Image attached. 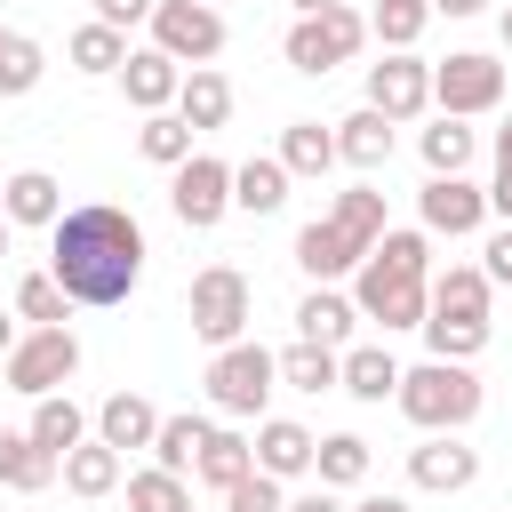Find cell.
<instances>
[{"label":"cell","instance_id":"6da1fadb","mask_svg":"<svg viewBox=\"0 0 512 512\" xmlns=\"http://www.w3.org/2000/svg\"><path fill=\"white\" fill-rule=\"evenodd\" d=\"M144 224L112 200H88V208H64V224L48 232V280L72 296V304H128L136 280H144Z\"/></svg>","mask_w":512,"mask_h":512},{"label":"cell","instance_id":"7a4b0ae2","mask_svg":"<svg viewBox=\"0 0 512 512\" xmlns=\"http://www.w3.org/2000/svg\"><path fill=\"white\" fill-rule=\"evenodd\" d=\"M352 304L384 336L392 328H424V312H432V232H384L368 248V264L352 272Z\"/></svg>","mask_w":512,"mask_h":512},{"label":"cell","instance_id":"3957f363","mask_svg":"<svg viewBox=\"0 0 512 512\" xmlns=\"http://www.w3.org/2000/svg\"><path fill=\"white\" fill-rule=\"evenodd\" d=\"M384 232H392V224H384V192H376V184H352V192H336V200H328V216H312V224L296 232V264H304V280H312V288L352 280Z\"/></svg>","mask_w":512,"mask_h":512},{"label":"cell","instance_id":"277c9868","mask_svg":"<svg viewBox=\"0 0 512 512\" xmlns=\"http://www.w3.org/2000/svg\"><path fill=\"white\" fill-rule=\"evenodd\" d=\"M480 376H472V360H424V368H408L400 376V392H392V408L416 424V432H464L472 416H480Z\"/></svg>","mask_w":512,"mask_h":512},{"label":"cell","instance_id":"5b68a950","mask_svg":"<svg viewBox=\"0 0 512 512\" xmlns=\"http://www.w3.org/2000/svg\"><path fill=\"white\" fill-rule=\"evenodd\" d=\"M184 312H192V336L224 352V344H240V336H248V320H256V288H248V272H240V264H208V272H192Z\"/></svg>","mask_w":512,"mask_h":512},{"label":"cell","instance_id":"8992f818","mask_svg":"<svg viewBox=\"0 0 512 512\" xmlns=\"http://www.w3.org/2000/svg\"><path fill=\"white\" fill-rule=\"evenodd\" d=\"M280 48H288V72L320 80V72H336V64H352V56L368 48V16H360V8H320V16H296Z\"/></svg>","mask_w":512,"mask_h":512},{"label":"cell","instance_id":"52a82bcc","mask_svg":"<svg viewBox=\"0 0 512 512\" xmlns=\"http://www.w3.org/2000/svg\"><path fill=\"white\" fill-rule=\"evenodd\" d=\"M272 384H280V352H264V344H224L216 360H208V400H216V416H264V400H272Z\"/></svg>","mask_w":512,"mask_h":512},{"label":"cell","instance_id":"ba28073f","mask_svg":"<svg viewBox=\"0 0 512 512\" xmlns=\"http://www.w3.org/2000/svg\"><path fill=\"white\" fill-rule=\"evenodd\" d=\"M0 376H8V392L48 400V392H64V384L80 376V336H72V328H24L16 352L0 360Z\"/></svg>","mask_w":512,"mask_h":512},{"label":"cell","instance_id":"9c48e42d","mask_svg":"<svg viewBox=\"0 0 512 512\" xmlns=\"http://www.w3.org/2000/svg\"><path fill=\"white\" fill-rule=\"evenodd\" d=\"M432 104L448 120H472V112H496L504 104V64L480 56V48H456L448 64H432Z\"/></svg>","mask_w":512,"mask_h":512},{"label":"cell","instance_id":"30bf717a","mask_svg":"<svg viewBox=\"0 0 512 512\" xmlns=\"http://www.w3.org/2000/svg\"><path fill=\"white\" fill-rule=\"evenodd\" d=\"M152 48L200 72V64L224 56V16H216L208 0H160V8H152Z\"/></svg>","mask_w":512,"mask_h":512},{"label":"cell","instance_id":"8fae6325","mask_svg":"<svg viewBox=\"0 0 512 512\" xmlns=\"http://www.w3.org/2000/svg\"><path fill=\"white\" fill-rule=\"evenodd\" d=\"M168 208H176V224H192V232L224 224V216H232V160L192 152V160L168 176Z\"/></svg>","mask_w":512,"mask_h":512},{"label":"cell","instance_id":"7c38bea8","mask_svg":"<svg viewBox=\"0 0 512 512\" xmlns=\"http://www.w3.org/2000/svg\"><path fill=\"white\" fill-rule=\"evenodd\" d=\"M432 104V64L424 56H384V64H368V112H384L392 128L400 120H416Z\"/></svg>","mask_w":512,"mask_h":512},{"label":"cell","instance_id":"4fadbf2b","mask_svg":"<svg viewBox=\"0 0 512 512\" xmlns=\"http://www.w3.org/2000/svg\"><path fill=\"white\" fill-rule=\"evenodd\" d=\"M416 216H424V232L464 240V232H480V224H488V192H480V184H464V176H424Z\"/></svg>","mask_w":512,"mask_h":512},{"label":"cell","instance_id":"5bb4252c","mask_svg":"<svg viewBox=\"0 0 512 512\" xmlns=\"http://www.w3.org/2000/svg\"><path fill=\"white\" fill-rule=\"evenodd\" d=\"M408 480L432 488V496H456V488L480 480V448H464L456 432H424V440L408 448Z\"/></svg>","mask_w":512,"mask_h":512},{"label":"cell","instance_id":"9a60e30c","mask_svg":"<svg viewBox=\"0 0 512 512\" xmlns=\"http://www.w3.org/2000/svg\"><path fill=\"white\" fill-rule=\"evenodd\" d=\"M176 88H184V64L176 56H160V48H128V64H120V96L152 120V112H176Z\"/></svg>","mask_w":512,"mask_h":512},{"label":"cell","instance_id":"2e32d148","mask_svg":"<svg viewBox=\"0 0 512 512\" xmlns=\"http://www.w3.org/2000/svg\"><path fill=\"white\" fill-rule=\"evenodd\" d=\"M312 456H320V432H304L296 416H264V424H256V472H272V480H304Z\"/></svg>","mask_w":512,"mask_h":512},{"label":"cell","instance_id":"e0dca14e","mask_svg":"<svg viewBox=\"0 0 512 512\" xmlns=\"http://www.w3.org/2000/svg\"><path fill=\"white\" fill-rule=\"evenodd\" d=\"M0 208H8V224L56 232V224H64V184H56L48 168H16V176H0Z\"/></svg>","mask_w":512,"mask_h":512},{"label":"cell","instance_id":"ac0fdd59","mask_svg":"<svg viewBox=\"0 0 512 512\" xmlns=\"http://www.w3.org/2000/svg\"><path fill=\"white\" fill-rule=\"evenodd\" d=\"M176 120H184L192 136H208V128H224V120H232V80H224L216 64H200V72H184V88H176Z\"/></svg>","mask_w":512,"mask_h":512},{"label":"cell","instance_id":"d6986e66","mask_svg":"<svg viewBox=\"0 0 512 512\" xmlns=\"http://www.w3.org/2000/svg\"><path fill=\"white\" fill-rule=\"evenodd\" d=\"M288 168H280V152H256V160H240L232 168V208H248V216H280L288 208Z\"/></svg>","mask_w":512,"mask_h":512},{"label":"cell","instance_id":"ffe728a7","mask_svg":"<svg viewBox=\"0 0 512 512\" xmlns=\"http://www.w3.org/2000/svg\"><path fill=\"white\" fill-rule=\"evenodd\" d=\"M24 432H32V448H48V456L64 464V456L88 440V408H80L72 392H48V400H32V424H24Z\"/></svg>","mask_w":512,"mask_h":512},{"label":"cell","instance_id":"44dd1931","mask_svg":"<svg viewBox=\"0 0 512 512\" xmlns=\"http://www.w3.org/2000/svg\"><path fill=\"white\" fill-rule=\"evenodd\" d=\"M152 432H160V408H152L144 392H112V400L96 408V440L120 448V456H128V448H152Z\"/></svg>","mask_w":512,"mask_h":512},{"label":"cell","instance_id":"7402d4cb","mask_svg":"<svg viewBox=\"0 0 512 512\" xmlns=\"http://www.w3.org/2000/svg\"><path fill=\"white\" fill-rule=\"evenodd\" d=\"M336 160H352L360 176H376V168L392 160V120H384V112H368V104H360V112H344V120H336Z\"/></svg>","mask_w":512,"mask_h":512},{"label":"cell","instance_id":"603a6c76","mask_svg":"<svg viewBox=\"0 0 512 512\" xmlns=\"http://www.w3.org/2000/svg\"><path fill=\"white\" fill-rule=\"evenodd\" d=\"M352 320H360V304L336 296V288H304V304H296V336L304 344H328V352H344Z\"/></svg>","mask_w":512,"mask_h":512},{"label":"cell","instance_id":"cb8c5ba5","mask_svg":"<svg viewBox=\"0 0 512 512\" xmlns=\"http://www.w3.org/2000/svg\"><path fill=\"white\" fill-rule=\"evenodd\" d=\"M208 432H216V424H208V416H192V408H184V416H160V432H152V464H160V472H176V480H192V472H200Z\"/></svg>","mask_w":512,"mask_h":512},{"label":"cell","instance_id":"d4e9b609","mask_svg":"<svg viewBox=\"0 0 512 512\" xmlns=\"http://www.w3.org/2000/svg\"><path fill=\"white\" fill-rule=\"evenodd\" d=\"M400 376H408V368H400L384 344H352V352H344V392L368 400V408H384V400L400 392Z\"/></svg>","mask_w":512,"mask_h":512},{"label":"cell","instance_id":"484cf974","mask_svg":"<svg viewBox=\"0 0 512 512\" xmlns=\"http://www.w3.org/2000/svg\"><path fill=\"white\" fill-rule=\"evenodd\" d=\"M64 464L48 456V448H32V432H16V424H0V488H16V496H32V488H48Z\"/></svg>","mask_w":512,"mask_h":512},{"label":"cell","instance_id":"4316f807","mask_svg":"<svg viewBox=\"0 0 512 512\" xmlns=\"http://www.w3.org/2000/svg\"><path fill=\"white\" fill-rule=\"evenodd\" d=\"M64 56H72V72H88V80H120V64H128V32H112V24H80L72 40H64Z\"/></svg>","mask_w":512,"mask_h":512},{"label":"cell","instance_id":"83f0119b","mask_svg":"<svg viewBox=\"0 0 512 512\" xmlns=\"http://www.w3.org/2000/svg\"><path fill=\"white\" fill-rule=\"evenodd\" d=\"M488 296H496V280H488L480 264H448V272H432V312L488 320Z\"/></svg>","mask_w":512,"mask_h":512},{"label":"cell","instance_id":"f1b7e54d","mask_svg":"<svg viewBox=\"0 0 512 512\" xmlns=\"http://www.w3.org/2000/svg\"><path fill=\"white\" fill-rule=\"evenodd\" d=\"M280 384H288V392H344V352L296 336V344L280 352Z\"/></svg>","mask_w":512,"mask_h":512},{"label":"cell","instance_id":"f546056e","mask_svg":"<svg viewBox=\"0 0 512 512\" xmlns=\"http://www.w3.org/2000/svg\"><path fill=\"white\" fill-rule=\"evenodd\" d=\"M432 24V0H376L368 8V40H384V56H408Z\"/></svg>","mask_w":512,"mask_h":512},{"label":"cell","instance_id":"4dcf8cb0","mask_svg":"<svg viewBox=\"0 0 512 512\" xmlns=\"http://www.w3.org/2000/svg\"><path fill=\"white\" fill-rule=\"evenodd\" d=\"M280 168H288V176H328V168H336V128L288 120V128H280Z\"/></svg>","mask_w":512,"mask_h":512},{"label":"cell","instance_id":"1f68e13d","mask_svg":"<svg viewBox=\"0 0 512 512\" xmlns=\"http://www.w3.org/2000/svg\"><path fill=\"white\" fill-rule=\"evenodd\" d=\"M248 472H256V440H240V432H208V448H200V472H192V480H208V488L224 496V488H240Z\"/></svg>","mask_w":512,"mask_h":512},{"label":"cell","instance_id":"d6a6232c","mask_svg":"<svg viewBox=\"0 0 512 512\" xmlns=\"http://www.w3.org/2000/svg\"><path fill=\"white\" fill-rule=\"evenodd\" d=\"M64 488H72V496H88V504H96V496H112V488H120V448L80 440V448L64 456Z\"/></svg>","mask_w":512,"mask_h":512},{"label":"cell","instance_id":"836d02e7","mask_svg":"<svg viewBox=\"0 0 512 512\" xmlns=\"http://www.w3.org/2000/svg\"><path fill=\"white\" fill-rule=\"evenodd\" d=\"M416 144H424V168H432V176H464V168H472V152H480V136H472L464 120H448V112H440Z\"/></svg>","mask_w":512,"mask_h":512},{"label":"cell","instance_id":"e575fe53","mask_svg":"<svg viewBox=\"0 0 512 512\" xmlns=\"http://www.w3.org/2000/svg\"><path fill=\"white\" fill-rule=\"evenodd\" d=\"M136 152H144L152 168H168V176H176V168L192 160V128H184L176 112H152V120H136Z\"/></svg>","mask_w":512,"mask_h":512},{"label":"cell","instance_id":"d590c367","mask_svg":"<svg viewBox=\"0 0 512 512\" xmlns=\"http://www.w3.org/2000/svg\"><path fill=\"white\" fill-rule=\"evenodd\" d=\"M424 344H432V360H480V352H488V320L424 312Z\"/></svg>","mask_w":512,"mask_h":512},{"label":"cell","instance_id":"8d00e7d4","mask_svg":"<svg viewBox=\"0 0 512 512\" xmlns=\"http://www.w3.org/2000/svg\"><path fill=\"white\" fill-rule=\"evenodd\" d=\"M312 472H320V488H360L368 480V440L360 432H328L320 456H312Z\"/></svg>","mask_w":512,"mask_h":512},{"label":"cell","instance_id":"74e56055","mask_svg":"<svg viewBox=\"0 0 512 512\" xmlns=\"http://www.w3.org/2000/svg\"><path fill=\"white\" fill-rule=\"evenodd\" d=\"M40 72H48L40 40L8 32V40H0V104H8V96H32V88H40Z\"/></svg>","mask_w":512,"mask_h":512},{"label":"cell","instance_id":"f35d334b","mask_svg":"<svg viewBox=\"0 0 512 512\" xmlns=\"http://www.w3.org/2000/svg\"><path fill=\"white\" fill-rule=\"evenodd\" d=\"M128 512H192V480L176 472H128Z\"/></svg>","mask_w":512,"mask_h":512},{"label":"cell","instance_id":"ab89813d","mask_svg":"<svg viewBox=\"0 0 512 512\" xmlns=\"http://www.w3.org/2000/svg\"><path fill=\"white\" fill-rule=\"evenodd\" d=\"M64 312H72V296H64L48 272H24V280H16V320H32V328H64Z\"/></svg>","mask_w":512,"mask_h":512},{"label":"cell","instance_id":"60d3db41","mask_svg":"<svg viewBox=\"0 0 512 512\" xmlns=\"http://www.w3.org/2000/svg\"><path fill=\"white\" fill-rule=\"evenodd\" d=\"M224 512H288V496H280L272 472H248L240 488H224Z\"/></svg>","mask_w":512,"mask_h":512},{"label":"cell","instance_id":"b9f144b4","mask_svg":"<svg viewBox=\"0 0 512 512\" xmlns=\"http://www.w3.org/2000/svg\"><path fill=\"white\" fill-rule=\"evenodd\" d=\"M152 8H160V0H96V24L128 32V24H152Z\"/></svg>","mask_w":512,"mask_h":512},{"label":"cell","instance_id":"7bdbcfd3","mask_svg":"<svg viewBox=\"0 0 512 512\" xmlns=\"http://www.w3.org/2000/svg\"><path fill=\"white\" fill-rule=\"evenodd\" d=\"M480 256H488V264H480V272H488V280H496V288H512V224H496V232H488V248H480Z\"/></svg>","mask_w":512,"mask_h":512},{"label":"cell","instance_id":"ee69618b","mask_svg":"<svg viewBox=\"0 0 512 512\" xmlns=\"http://www.w3.org/2000/svg\"><path fill=\"white\" fill-rule=\"evenodd\" d=\"M288 512H352V504H336V488H304V496H288Z\"/></svg>","mask_w":512,"mask_h":512},{"label":"cell","instance_id":"f6af8a7d","mask_svg":"<svg viewBox=\"0 0 512 512\" xmlns=\"http://www.w3.org/2000/svg\"><path fill=\"white\" fill-rule=\"evenodd\" d=\"M488 0H432V16H480Z\"/></svg>","mask_w":512,"mask_h":512},{"label":"cell","instance_id":"bcb514c9","mask_svg":"<svg viewBox=\"0 0 512 512\" xmlns=\"http://www.w3.org/2000/svg\"><path fill=\"white\" fill-rule=\"evenodd\" d=\"M352 512H408V496H360Z\"/></svg>","mask_w":512,"mask_h":512},{"label":"cell","instance_id":"7dc6e473","mask_svg":"<svg viewBox=\"0 0 512 512\" xmlns=\"http://www.w3.org/2000/svg\"><path fill=\"white\" fill-rule=\"evenodd\" d=\"M496 168H512V120L496 128Z\"/></svg>","mask_w":512,"mask_h":512},{"label":"cell","instance_id":"c3c4849f","mask_svg":"<svg viewBox=\"0 0 512 512\" xmlns=\"http://www.w3.org/2000/svg\"><path fill=\"white\" fill-rule=\"evenodd\" d=\"M16 352V312H0V360Z\"/></svg>","mask_w":512,"mask_h":512},{"label":"cell","instance_id":"681fc988","mask_svg":"<svg viewBox=\"0 0 512 512\" xmlns=\"http://www.w3.org/2000/svg\"><path fill=\"white\" fill-rule=\"evenodd\" d=\"M296 16H320V8H344V0H288Z\"/></svg>","mask_w":512,"mask_h":512},{"label":"cell","instance_id":"f907efd6","mask_svg":"<svg viewBox=\"0 0 512 512\" xmlns=\"http://www.w3.org/2000/svg\"><path fill=\"white\" fill-rule=\"evenodd\" d=\"M8 232H16V224H8V208H0V256H8Z\"/></svg>","mask_w":512,"mask_h":512},{"label":"cell","instance_id":"816d5d0a","mask_svg":"<svg viewBox=\"0 0 512 512\" xmlns=\"http://www.w3.org/2000/svg\"><path fill=\"white\" fill-rule=\"evenodd\" d=\"M504 48H512V8H504Z\"/></svg>","mask_w":512,"mask_h":512},{"label":"cell","instance_id":"f5cc1de1","mask_svg":"<svg viewBox=\"0 0 512 512\" xmlns=\"http://www.w3.org/2000/svg\"><path fill=\"white\" fill-rule=\"evenodd\" d=\"M496 512H512V504H496Z\"/></svg>","mask_w":512,"mask_h":512},{"label":"cell","instance_id":"db71d44e","mask_svg":"<svg viewBox=\"0 0 512 512\" xmlns=\"http://www.w3.org/2000/svg\"><path fill=\"white\" fill-rule=\"evenodd\" d=\"M0 40H8V32H0Z\"/></svg>","mask_w":512,"mask_h":512},{"label":"cell","instance_id":"11a10c76","mask_svg":"<svg viewBox=\"0 0 512 512\" xmlns=\"http://www.w3.org/2000/svg\"><path fill=\"white\" fill-rule=\"evenodd\" d=\"M208 8H216V0H208Z\"/></svg>","mask_w":512,"mask_h":512}]
</instances>
